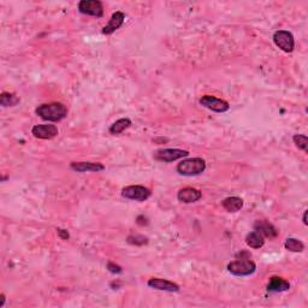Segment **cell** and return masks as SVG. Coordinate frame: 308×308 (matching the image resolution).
Listing matches in <instances>:
<instances>
[{
	"label": "cell",
	"mask_w": 308,
	"mask_h": 308,
	"mask_svg": "<svg viewBox=\"0 0 308 308\" xmlns=\"http://www.w3.org/2000/svg\"><path fill=\"white\" fill-rule=\"evenodd\" d=\"M124 19H126V16H124V13L121 12V11H117V12L113 13V15L111 16L109 23L102 28V34H105V35L113 34L116 30L119 29V28L123 26Z\"/></svg>",
	"instance_id": "11"
},
{
	"label": "cell",
	"mask_w": 308,
	"mask_h": 308,
	"mask_svg": "<svg viewBox=\"0 0 308 308\" xmlns=\"http://www.w3.org/2000/svg\"><path fill=\"white\" fill-rule=\"evenodd\" d=\"M107 270H109L111 273H117V274H119V273H122V272H123V270H122V267L121 266H118V265H116L115 263H112V262H110L109 264H107Z\"/></svg>",
	"instance_id": "23"
},
{
	"label": "cell",
	"mask_w": 308,
	"mask_h": 308,
	"mask_svg": "<svg viewBox=\"0 0 308 308\" xmlns=\"http://www.w3.org/2000/svg\"><path fill=\"white\" fill-rule=\"evenodd\" d=\"M130 126H132V121L129 118H121L118 121H116L112 126L110 127V132L112 135H119L124 132V130L128 129Z\"/></svg>",
	"instance_id": "18"
},
{
	"label": "cell",
	"mask_w": 308,
	"mask_h": 308,
	"mask_svg": "<svg viewBox=\"0 0 308 308\" xmlns=\"http://www.w3.org/2000/svg\"><path fill=\"white\" fill-rule=\"evenodd\" d=\"M70 168L76 173H99V171L105 170V166L102 164L90 162L71 163Z\"/></svg>",
	"instance_id": "13"
},
{
	"label": "cell",
	"mask_w": 308,
	"mask_h": 308,
	"mask_svg": "<svg viewBox=\"0 0 308 308\" xmlns=\"http://www.w3.org/2000/svg\"><path fill=\"white\" fill-rule=\"evenodd\" d=\"M290 289L289 282L285 279L281 278V277H271L270 282L267 284V290L270 293H283V291H288Z\"/></svg>",
	"instance_id": "15"
},
{
	"label": "cell",
	"mask_w": 308,
	"mask_h": 308,
	"mask_svg": "<svg viewBox=\"0 0 308 308\" xmlns=\"http://www.w3.org/2000/svg\"><path fill=\"white\" fill-rule=\"evenodd\" d=\"M189 155V152L184 151V149L178 148H162L158 149L154 153V159L159 160V162L164 163H171L175 160L183 159Z\"/></svg>",
	"instance_id": "5"
},
{
	"label": "cell",
	"mask_w": 308,
	"mask_h": 308,
	"mask_svg": "<svg viewBox=\"0 0 308 308\" xmlns=\"http://www.w3.org/2000/svg\"><path fill=\"white\" fill-rule=\"evenodd\" d=\"M206 170V162L202 158H189L177 165V173L182 176H198Z\"/></svg>",
	"instance_id": "3"
},
{
	"label": "cell",
	"mask_w": 308,
	"mask_h": 308,
	"mask_svg": "<svg viewBox=\"0 0 308 308\" xmlns=\"http://www.w3.org/2000/svg\"><path fill=\"white\" fill-rule=\"evenodd\" d=\"M202 194L201 191L195 189V188H183V189H181L178 191V194H177V199H178V201L183 202V204H193V202H196L199 201L200 199H201Z\"/></svg>",
	"instance_id": "12"
},
{
	"label": "cell",
	"mask_w": 308,
	"mask_h": 308,
	"mask_svg": "<svg viewBox=\"0 0 308 308\" xmlns=\"http://www.w3.org/2000/svg\"><path fill=\"white\" fill-rule=\"evenodd\" d=\"M19 102V98L16 94L13 93H7V91H4L0 95V105L2 107H12L15 105H17Z\"/></svg>",
	"instance_id": "20"
},
{
	"label": "cell",
	"mask_w": 308,
	"mask_h": 308,
	"mask_svg": "<svg viewBox=\"0 0 308 308\" xmlns=\"http://www.w3.org/2000/svg\"><path fill=\"white\" fill-rule=\"evenodd\" d=\"M79 11L83 15L102 17L104 16V6L99 0H81L79 2Z\"/></svg>",
	"instance_id": "8"
},
{
	"label": "cell",
	"mask_w": 308,
	"mask_h": 308,
	"mask_svg": "<svg viewBox=\"0 0 308 308\" xmlns=\"http://www.w3.org/2000/svg\"><path fill=\"white\" fill-rule=\"evenodd\" d=\"M127 242L130 243V245H135V246H143L148 243V238L145 237L142 235H130L129 237L127 238Z\"/></svg>",
	"instance_id": "22"
},
{
	"label": "cell",
	"mask_w": 308,
	"mask_h": 308,
	"mask_svg": "<svg viewBox=\"0 0 308 308\" xmlns=\"http://www.w3.org/2000/svg\"><path fill=\"white\" fill-rule=\"evenodd\" d=\"M254 230L255 231L260 232L264 237H268V238H273L278 235V230L274 227V225H272L270 221L266 220H258L255 221L254 224Z\"/></svg>",
	"instance_id": "14"
},
{
	"label": "cell",
	"mask_w": 308,
	"mask_h": 308,
	"mask_svg": "<svg viewBox=\"0 0 308 308\" xmlns=\"http://www.w3.org/2000/svg\"><path fill=\"white\" fill-rule=\"evenodd\" d=\"M152 195L151 190L143 185H129L122 189V196L134 201H146Z\"/></svg>",
	"instance_id": "6"
},
{
	"label": "cell",
	"mask_w": 308,
	"mask_h": 308,
	"mask_svg": "<svg viewBox=\"0 0 308 308\" xmlns=\"http://www.w3.org/2000/svg\"><path fill=\"white\" fill-rule=\"evenodd\" d=\"M0 298H1V302H0V308H1V307H4L5 300H6V299H5V295H4V294H1V295H0Z\"/></svg>",
	"instance_id": "25"
},
{
	"label": "cell",
	"mask_w": 308,
	"mask_h": 308,
	"mask_svg": "<svg viewBox=\"0 0 308 308\" xmlns=\"http://www.w3.org/2000/svg\"><path fill=\"white\" fill-rule=\"evenodd\" d=\"M246 243L247 246L251 247L253 249H259L265 245V237L258 231H251L246 236Z\"/></svg>",
	"instance_id": "17"
},
{
	"label": "cell",
	"mask_w": 308,
	"mask_h": 308,
	"mask_svg": "<svg viewBox=\"0 0 308 308\" xmlns=\"http://www.w3.org/2000/svg\"><path fill=\"white\" fill-rule=\"evenodd\" d=\"M284 247L287 251L293 252V253H301V252H304V249H305L304 242L294 237L287 238L284 242Z\"/></svg>",
	"instance_id": "19"
},
{
	"label": "cell",
	"mask_w": 308,
	"mask_h": 308,
	"mask_svg": "<svg viewBox=\"0 0 308 308\" xmlns=\"http://www.w3.org/2000/svg\"><path fill=\"white\" fill-rule=\"evenodd\" d=\"M200 105H202L204 107L209 109L213 112L217 113H224L226 111L230 110V104L225 100L216 98L212 95H205L200 99Z\"/></svg>",
	"instance_id": "7"
},
{
	"label": "cell",
	"mask_w": 308,
	"mask_h": 308,
	"mask_svg": "<svg viewBox=\"0 0 308 308\" xmlns=\"http://www.w3.org/2000/svg\"><path fill=\"white\" fill-rule=\"evenodd\" d=\"M257 270V265L251 259V254L247 252H241L237 254L234 262L229 263L227 271L237 277H246L253 274Z\"/></svg>",
	"instance_id": "1"
},
{
	"label": "cell",
	"mask_w": 308,
	"mask_h": 308,
	"mask_svg": "<svg viewBox=\"0 0 308 308\" xmlns=\"http://www.w3.org/2000/svg\"><path fill=\"white\" fill-rule=\"evenodd\" d=\"M273 43L278 48H281L283 52H287V53H290L295 48L294 35L288 30H277L273 34Z\"/></svg>",
	"instance_id": "4"
},
{
	"label": "cell",
	"mask_w": 308,
	"mask_h": 308,
	"mask_svg": "<svg viewBox=\"0 0 308 308\" xmlns=\"http://www.w3.org/2000/svg\"><path fill=\"white\" fill-rule=\"evenodd\" d=\"M148 287L155 290L169 291V293H178L179 291L178 284L163 278H151L148 281Z\"/></svg>",
	"instance_id": "10"
},
{
	"label": "cell",
	"mask_w": 308,
	"mask_h": 308,
	"mask_svg": "<svg viewBox=\"0 0 308 308\" xmlns=\"http://www.w3.org/2000/svg\"><path fill=\"white\" fill-rule=\"evenodd\" d=\"M293 141L299 149H302L304 152L308 151V137L306 135H302V134L294 135Z\"/></svg>",
	"instance_id": "21"
},
{
	"label": "cell",
	"mask_w": 308,
	"mask_h": 308,
	"mask_svg": "<svg viewBox=\"0 0 308 308\" xmlns=\"http://www.w3.org/2000/svg\"><path fill=\"white\" fill-rule=\"evenodd\" d=\"M32 134L41 140H51L58 135V128L53 124H38L33 127Z\"/></svg>",
	"instance_id": "9"
},
{
	"label": "cell",
	"mask_w": 308,
	"mask_h": 308,
	"mask_svg": "<svg viewBox=\"0 0 308 308\" xmlns=\"http://www.w3.org/2000/svg\"><path fill=\"white\" fill-rule=\"evenodd\" d=\"M223 209L230 213L238 212L243 207V200L238 196H229L221 201Z\"/></svg>",
	"instance_id": "16"
},
{
	"label": "cell",
	"mask_w": 308,
	"mask_h": 308,
	"mask_svg": "<svg viewBox=\"0 0 308 308\" xmlns=\"http://www.w3.org/2000/svg\"><path fill=\"white\" fill-rule=\"evenodd\" d=\"M304 224L305 225H307V211H305L304 212Z\"/></svg>",
	"instance_id": "26"
},
{
	"label": "cell",
	"mask_w": 308,
	"mask_h": 308,
	"mask_svg": "<svg viewBox=\"0 0 308 308\" xmlns=\"http://www.w3.org/2000/svg\"><path fill=\"white\" fill-rule=\"evenodd\" d=\"M57 231H58V235H59V237L62 238V240H69V237H70V235H69L68 230L57 229Z\"/></svg>",
	"instance_id": "24"
},
{
	"label": "cell",
	"mask_w": 308,
	"mask_h": 308,
	"mask_svg": "<svg viewBox=\"0 0 308 308\" xmlns=\"http://www.w3.org/2000/svg\"><path fill=\"white\" fill-rule=\"evenodd\" d=\"M35 113L44 121L59 122L66 117L68 109L62 102H49V104L40 105L35 110Z\"/></svg>",
	"instance_id": "2"
}]
</instances>
